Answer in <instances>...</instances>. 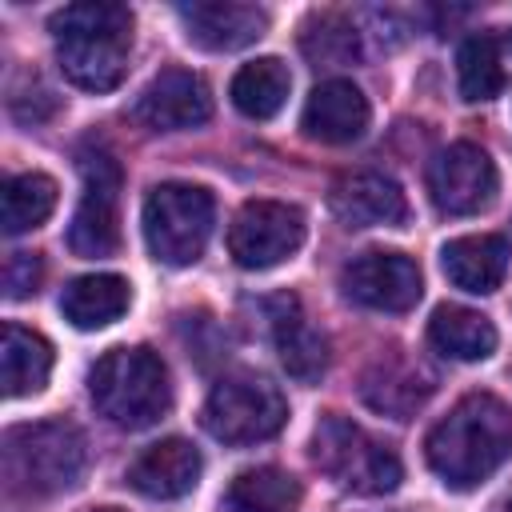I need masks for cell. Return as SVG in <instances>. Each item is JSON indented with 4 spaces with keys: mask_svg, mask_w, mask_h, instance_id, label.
I'll return each mask as SVG.
<instances>
[{
    "mask_svg": "<svg viewBox=\"0 0 512 512\" xmlns=\"http://www.w3.org/2000/svg\"><path fill=\"white\" fill-rule=\"evenodd\" d=\"M428 468L456 492L476 488L512 456V412L492 392L464 396L424 440Z\"/></svg>",
    "mask_w": 512,
    "mask_h": 512,
    "instance_id": "6da1fadb",
    "label": "cell"
},
{
    "mask_svg": "<svg viewBox=\"0 0 512 512\" xmlns=\"http://www.w3.org/2000/svg\"><path fill=\"white\" fill-rule=\"evenodd\" d=\"M56 64L84 92H112L128 72L132 12L112 0H80L60 8L52 20Z\"/></svg>",
    "mask_w": 512,
    "mask_h": 512,
    "instance_id": "7a4b0ae2",
    "label": "cell"
},
{
    "mask_svg": "<svg viewBox=\"0 0 512 512\" xmlns=\"http://www.w3.org/2000/svg\"><path fill=\"white\" fill-rule=\"evenodd\" d=\"M4 480L20 496H60L80 484L88 468L84 432L68 420H36L4 432Z\"/></svg>",
    "mask_w": 512,
    "mask_h": 512,
    "instance_id": "3957f363",
    "label": "cell"
},
{
    "mask_svg": "<svg viewBox=\"0 0 512 512\" xmlns=\"http://www.w3.org/2000/svg\"><path fill=\"white\" fill-rule=\"evenodd\" d=\"M88 392L96 412L128 432L152 428L172 408L168 368L152 348H108L88 372Z\"/></svg>",
    "mask_w": 512,
    "mask_h": 512,
    "instance_id": "277c9868",
    "label": "cell"
},
{
    "mask_svg": "<svg viewBox=\"0 0 512 512\" xmlns=\"http://www.w3.org/2000/svg\"><path fill=\"white\" fill-rule=\"evenodd\" d=\"M312 460L328 480H336L344 492H356V496H388L404 480V468L392 444L376 440L368 428H360L340 412L320 416L312 432Z\"/></svg>",
    "mask_w": 512,
    "mask_h": 512,
    "instance_id": "5b68a950",
    "label": "cell"
},
{
    "mask_svg": "<svg viewBox=\"0 0 512 512\" xmlns=\"http://www.w3.org/2000/svg\"><path fill=\"white\" fill-rule=\"evenodd\" d=\"M212 224H216V200L200 184L168 180L156 184L144 200V240L160 264L172 268L196 264L212 236Z\"/></svg>",
    "mask_w": 512,
    "mask_h": 512,
    "instance_id": "8992f818",
    "label": "cell"
},
{
    "mask_svg": "<svg viewBox=\"0 0 512 512\" xmlns=\"http://www.w3.org/2000/svg\"><path fill=\"white\" fill-rule=\"evenodd\" d=\"M200 420L220 444H260L288 424V400L260 372H228L212 384Z\"/></svg>",
    "mask_w": 512,
    "mask_h": 512,
    "instance_id": "52a82bcc",
    "label": "cell"
},
{
    "mask_svg": "<svg viewBox=\"0 0 512 512\" xmlns=\"http://www.w3.org/2000/svg\"><path fill=\"white\" fill-rule=\"evenodd\" d=\"M80 176H84V196L68 228V248L76 256L100 260L112 256L120 244V164L104 148L80 152Z\"/></svg>",
    "mask_w": 512,
    "mask_h": 512,
    "instance_id": "ba28073f",
    "label": "cell"
},
{
    "mask_svg": "<svg viewBox=\"0 0 512 512\" xmlns=\"http://www.w3.org/2000/svg\"><path fill=\"white\" fill-rule=\"evenodd\" d=\"M304 212L284 200H248L232 228H228V252L240 268L264 272L284 264L300 244H304Z\"/></svg>",
    "mask_w": 512,
    "mask_h": 512,
    "instance_id": "9c48e42d",
    "label": "cell"
},
{
    "mask_svg": "<svg viewBox=\"0 0 512 512\" xmlns=\"http://www.w3.org/2000/svg\"><path fill=\"white\" fill-rule=\"evenodd\" d=\"M496 164L480 144L456 140L428 164V192L444 216H476L496 200Z\"/></svg>",
    "mask_w": 512,
    "mask_h": 512,
    "instance_id": "30bf717a",
    "label": "cell"
},
{
    "mask_svg": "<svg viewBox=\"0 0 512 512\" xmlns=\"http://www.w3.org/2000/svg\"><path fill=\"white\" fill-rule=\"evenodd\" d=\"M344 296L364 304V308H376V312H408L416 308L420 292H424V280H420V268L412 256L404 252H360L344 276Z\"/></svg>",
    "mask_w": 512,
    "mask_h": 512,
    "instance_id": "8fae6325",
    "label": "cell"
},
{
    "mask_svg": "<svg viewBox=\"0 0 512 512\" xmlns=\"http://www.w3.org/2000/svg\"><path fill=\"white\" fill-rule=\"evenodd\" d=\"M132 116L140 124H148L152 132L200 128L212 116V92H208V84L196 72H188V68H164L136 96Z\"/></svg>",
    "mask_w": 512,
    "mask_h": 512,
    "instance_id": "7c38bea8",
    "label": "cell"
},
{
    "mask_svg": "<svg viewBox=\"0 0 512 512\" xmlns=\"http://www.w3.org/2000/svg\"><path fill=\"white\" fill-rule=\"evenodd\" d=\"M176 16L184 24V36L208 52H236L268 32V12L236 0H192L180 4Z\"/></svg>",
    "mask_w": 512,
    "mask_h": 512,
    "instance_id": "4fadbf2b",
    "label": "cell"
},
{
    "mask_svg": "<svg viewBox=\"0 0 512 512\" xmlns=\"http://www.w3.org/2000/svg\"><path fill=\"white\" fill-rule=\"evenodd\" d=\"M328 204L344 228H396L408 220L404 188L384 172H348L332 184Z\"/></svg>",
    "mask_w": 512,
    "mask_h": 512,
    "instance_id": "5bb4252c",
    "label": "cell"
},
{
    "mask_svg": "<svg viewBox=\"0 0 512 512\" xmlns=\"http://www.w3.org/2000/svg\"><path fill=\"white\" fill-rule=\"evenodd\" d=\"M372 108L352 80H324L312 88L300 128L320 144H352L368 132Z\"/></svg>",
    "mask_w": 512,
    "mask_h": 512,
    "instance_id": "9a60e30c",
    "label": "cell"
},
{
    "mask_svg": "<svg viewBox=\"0 0 512 512\" xmlns=\"http://www.w3.org/2000/svg\"><path fill=\"white\" fill-rule=\"evenodd\" d=\"M432 388H436V376L396 348V352H384L364 372L360 396H364L368 408H376L384 416H396V420H408L432 396Z\"/></svg>",
    "mask_w": 512,
    "mask_h": 512,
    "instance_id": "2e32d148",
    "label": "cell"
},
{
    "mask_svg": "<svg viewBox=\"0 0 512 512\" xmlns=\"http://www.w3.org/2000/svg\"><path fill=\"white\" fill-rule=\"evenodd\" d=\"M200 472H204V460L196 444L168 436L136 456V464L128 468V484L148 500H180L200 484Z\"/></svg>",
    "mask_w": 512,
    "mask_h": 512,
    "instance_id": "e0dca14e",
    "label": "cell"
},
{
    "mask_svg": "<svg viewBox=\"0 0 512 512\" xmlns=\"http://www.w3.org/2000/svg\"><path fill=\"white\" fill-rule=\"evenodd\" d=\"M508 240L504 236H492V232H480V236H456L440 248V268L444 276L460 288V292H472V296H488L504 284V272H508Z\"/></svg>",
    "mask_w": 512,
    "mask_h": 512,
    "instance_id": "ac0fdd59",
    "label": "cell"
},
{
    "mask_svg": "<svg viewBox=\"0 0 512 512\" xmlns=\"http://www.w3.org/2000/svg\"><path fill=\"white\" fill-rule=\"evenodd\" d=\"M268 320H272V340H276L284 372L300 384H316L328 372V340L308 324L296 296H280Z\"/></svg>",
    "mask_w": 512,
    "mask_h": 512,
    "instance_id": "d6986e66",
    "label": "cell"
},
{
    "mask_svg": "<svg viewBox=\"0 0 512 512\" xmlns=\"http://www.w3.org/2000/svg\"><path fill=\"white\" fill-rule=\"evenodd\" d=\"M132 304V284L116 272H92V276H76L68 280V288L60 292V312L72 328L80 332H96L108 328L112 320H120Z\"/></svg>",
    "mask_w": 512,
    "mask_h": 512,
    "instance_id": "ffe728a7",
    "label": "cell"
},
{
    "mask_svg": "<svg viewBox=\"0 0 512 512\" xmlns=\"http://www.w3.org/2000/svg\"><path fill=\"white\" fill-rule=\"evenodd\" d=\"M48 376H52V344L24 324H4V340H0L4 396L8 400L32 396L48 384Z\"/></svg>",
    "mask_w": 512,
    "mask_h": 512,
    "instance_id": "44dd1931",
    "label": "cell"
},
{
    "mask_svg": "<svg viewBox=\"0 0 512 512\" xmlns=\"http://www.w3.org/2000/svg\"><path fill=\"white\" fill-rule=\"evenodd\" d=\"M428 340L452 360H488L496 352V324L464 304H440L428 320Z\"/></svg>",
    "mask_w": 512,
    "mask_h": 512,
    "instance_id": "7402d4cb",
    "label": "cell"
},
{
    "mask_svg": "<svg viewBox=\"0 0 512 512\" xmlns=\"http://www.w3.org/2000/svg\"><path fill=\"white\" fill-rule=\"evenodd\" d=\"M296 504H300V480L276 464L236 472L220 500L224 512H296Z\"/></svg>",
    "mask_w": 512,
    "mask_h": 512,
    "instance_id": "603a6c76",
    "label": "cell"
},
{
    "mask_svg": "<svg viewBox=\"0 0 512 512\" xmlns=\"http://www.w3.org/2000/svg\"><path fill=\"white\" fill-rule=\"evenodd\" d=\"M228 92H232V104H236L248 120H272V116L284 108L288 92H292V72H288L284 60L260 56V60L244 64V68L232 76V88H228Z\"/></svg>",
    "mask_w": 512,
    "mask_h": 512,
    "instance_id": "cb8c5ba5",
    "label": "cell"
},
{
    "mask_svg": "<svg viewBox=\"0 0 512 512\" xmlns=\"http://www.w3.org/2000/svg\"><path fill=\"white\" fill-rule=\"evenodd\" d=\"M56 212V180L44 172H20L12 180H4V196H0V224L8 236L32 232L40 228L48 216Z\"/></svg>",
    "mask_w": 512,
    "mask_h": 512,
    "instance_id": "d4e9b609",
    "label": "cell"
},
{
    "mask_svg": "<svg viewBox=\"0 0 512 512\" xmlns=\"http://www.w3.org/2000/svg\"><path fill=\"white\" fill-rule=\"evenodd\" d=\"M456 80H460V96L468 104H484L496 100L504 92V64H500V44L488 32H472L460 52H456Z\"/></svg>",
    "mask_w": 512,
    "mask_h": 512,
    "instance_id": "484cf974",
    "label": "cell"
},
{
    "mask_svg": "<svg viewBox=\"0 0 512 512\" xmlns=\"http://www.w3.org/2000/svg\"><path fill=\"white\" fill-rule=\"evenodd\" d=\"M304 52L316 60V64H352L360 60V28L352 16L344 12H324L308 24L304 32Z\"/></svg>",
    "mask_w": 512,
    "mask_h": 512,
    "instance_id": "4316f807",
    "label": "cell"
},
{
    "mask_svg": "<svg viewBox=\"0 0 512 512\" xmlns=\"http://www.w3.org/2000/svg\"><path fill=\"white\" fill-rule=\"evenodd\" d=\"M36 284H40V256L36 252H12L4 264V296L24 300L36 292Z\"/></svg>",
    "mask_w": 512,
    "mask_h": 512,
    "instance_id": "83f0119b",
    "label": "cell"
},
{
    "mask_svg": "<svg viewBox=\"0 0 512 512\" xmlns=\"http://www.w3.org/2000/svg\"><path fill=\"white\" fill-rule=\"evenodd\" d=\"M92 512H120V508H92Z\"/></svg>",
    "mask_w": 512,
    "mask_h": 512,
    "instance_id": "f1b7e54d",
    "label": "cell"
},
{
    "mask_svg": "<svg viewBox=\"0 0 512 512\" xmlns=\"http://www.w3.org/2000/svg\"><path fill=\"white\" fill-rule=\"evenodd\" d=\"M504 512H512V496H508V504H504Z\"/></svg>",
    "mask_w": 512,
    "mask_h": 512,
    "instance_id": "f546056e",
    "label": "cell"
},
{
    "mask_svg": "<svg viewBox=\"0 0 512 512\" xmlns=\"http://www.w3.org/2000/svg\"><path fill=\"white\" fill-rule=\"evenodd\" d=\"M508 44H512V36H508Z\"/></svg>",
    "mask_w": 512,
    "mask_h": 512,
    "instance_id": "4dcf8cb0",
    "label": "cell"
}]
</instances>
